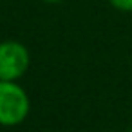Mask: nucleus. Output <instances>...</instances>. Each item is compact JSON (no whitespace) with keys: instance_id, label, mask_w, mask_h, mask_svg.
<instances>
[{"instance_id":"f257e3e1","label":"nucleus","mask_w":132,"mask_h":132,"mask_svg":"<svg viewBox=\"0 0 132 132\" xmlns=\"http://www.w3.org/2000/svg\"><path fill=\"white\" fill-rule=\"evenodd\" d=\"M31 112V98L20 81H0V127L22 125Z\"/></svg>"},{"instance_id":"f03ea898","label":"nucleus","mask_w":132,"mask_h":132,"mask_svg":"<svg viewBox=\"0 0 132 132\" xmlns=\"http://www.w3.org/2000/svg\"><path fill=\"white\" fill-rule=\"evenodd\" d=\"M31 65L29 49L18 40L0 42V81H20Z\"/></svg>"},{"instance_id":"20e7f679","label":"nucleus","mask_w":132,"mask_h":132,"mask_svg":"<svg viewBox=\"0 0 132 132\" xmlns=\"http://www.w3.org/2000/svg\"><path fill=\"white\" fill-rule=\"evenodd\" d=\"M42 2H45V4H62L65 0H42Z\"/></svg>"},{"instance_id":"39448f33","label":"nucleus","mask_w":132,"mask_h":132,"mask_svg":"<svg viewBox=\"0 0 132 132\" xmlns=\"http://www.w3.org/2000/svg\"><path fill=\"white\" fill-rule=\"evenodd\" d=\"M45 132H56V130H45Z\"/></svg>"},{"instance_id":"423d86ee","label":"nucleus","mask_w":132,"mask_h":132,"mask_svg":"<svg viewBox=\"0 0 132 132\" xmlns=\"http://www.w3.org/2000/svg\"><path fill=\"white\" fill-rule=\"evenodd\" d=\"M130 132H132V130H130Z\"/></svg>"},{"instance_id":"7ed1b4c3","label":"nucleus","mask_w":132,"mask_h":132,"mask_svg":"<svg viewBox=\"0 0 132 132\" xmlns=\"http://www.w3.org/2000/svg\"><path fill=\"white\" fill-rule=\"evenodd\" d=\"M119 13H132V0H107Z\"/></svg>"}]
</instances>
